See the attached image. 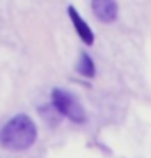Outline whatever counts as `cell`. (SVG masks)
<instances>
[{"instance_id": "obj_4", "label": "cell", "mask_w": 151, "mask_h": 158, "mask_svg": "<svg viewBox=\"0 0 151 158\" xmlns=\"http://www.w3.org/2000/svg\"><path fill=\"white\" fill-rule=\"evenodd\" d=\"M67 13H68V18H70V21H72L75 31H77V34H78V38L83 41L86 46H93V43H94V33H93L91 26L88 25V23L81 18L78 10L70 5V7L67 8Z\"/></svg>"}, {"instance_id": "obj_2", "label": "cell", "mask_w": 151, "mask_h": 158, "mask_svg": "<svg viewBox=\"0 0 151 158\" xmlns=\"http://www.w3.org/2000/svg\"><path fill=\"white\" fill-rule=\"evenodd\" d=\"M52 106H54L59 114L68 118L75 124H85L86 122V111L78 101V98L72 95L70 91L63 88H54L50 93Z\"/></svg>"}, {"instance_id": "obj_3", "label": "cell", "mask_w": 151, "mask_h": 158, "mask_svg": "<svg viewBox=\"0 0 151 158\" xmlns=\"http://www.w3.org/2000/svg\"><path fill=\"white\" fill-rule=\"evenodd\" d=\"M91 10L101 23H114L119 16V5L115 0H91Z\"/></svg>"}, {"instance_id": "obj_5", "label": "cell", "mask_w": 151, "mask_h": 158, "mask_svg": "<svg viewBox=\"0 0 151 158\" xmlns=\"http://www.w3.org/2000/svg\"><path fill=\"white\" fill-rule=\"evenodd\" d=\"M77 72L86 78H93L96 75V65L89 54H86V52H81L80 54V59L77 64Z\"/></svg>"}, {"instance_id": "obj_1", "label": "cell", "mask_w": 151, "mask_h": 158, "mask_svg": "<svg viewBox=\"0 0 151 158\" xmlns=\"http://www.w3.org/2000/svg\"><path fill=\"white\" fill-rule=\"evenodd\" d=\"M38 139V127L28 114L13 116L0 131V147L10 152H25Z\"/></svg>"}]
</instances>
